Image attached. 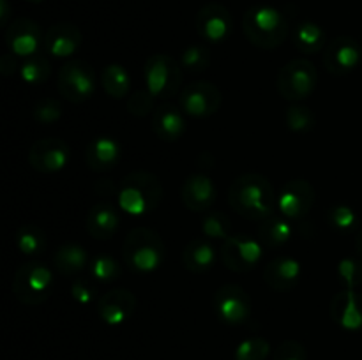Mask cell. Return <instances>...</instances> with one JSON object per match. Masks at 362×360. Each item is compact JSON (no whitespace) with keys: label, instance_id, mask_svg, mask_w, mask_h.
<instances>
[{"label":"cell","instance_id":"obj_13","mask_svg":"<svg viewBox=\"0 0 362 360\" xmlns=\"http://www.w3.org/2000/svg\"><path fill=\"white\" fill-rule=\"evenodd\" d=\"M6 44L11 53L28 59V56L37 55L39 49L45 46V37H42L41 27L34 20L16 18L7 25Z\"/></svg>","mask_w":362,"mask_h":360},{"label":"cell","instance_id":"obj_29","mask_svg":"<svg viewBox=\"0 0 362 360\" xmlns=\"http://www.w3.org/2000/svg\"><path fill=\"white\" fill-rule=\"evenodd\" d=\"M101 85L113 99H124L131 90V76L120 64H108L101 71Z\"/></svg>","mask_w":362,"mask_h":360},{"label":"cell","instance_id":"obj_27","mask_svg":"<svg viewBox=\"0 0 362 360\" xmlns=\"http://www.w3.org/2000/svg\"><path fill=\"white\" fill-rule=\"evenodd\" d=\"M53 263L62 275H74L87 267L88 253L80 244H64L53 254Z\"/></svg>","mask_w":362,"mask_h":360},{"label":"cell","instance_id":"obj_12","mask_svg":"<svg viewBox=\"0 0 362 360\" xmlns=\"http://www.w3.org/2000/svg\"><path fill=\"white\" fill-rule=\"evenodd\" d=\"M197 32L204 41L219 44L226 41L233 30V18L230 11L223 4L211 2L205 4L197 14Z\"/></svg>","mask_w":362,"mask_h":360},{"label":"cell","instance_id":"obj_45","mask_svg":"<svg viewBox=\"0 0 362 360\" xmlns=\"http://www.w3.org/2000/svg\"><path fill=\"white\" fill-rule=\"evenodd\" d=\"M356 247H357V254H359V256H361V260H362V228H361V232L357 233V239H356Z\"/></svg>","mask_w":362,"mask_h":360},{"label":"cell","instance_id":"obj_6","mask_svg":"<svg viewBox=\"0 0 362 360\" xmlns=\"http://www.w3.org/2000/svg\"><path fill=\"white\" fill-rule=\"evenodd\" d=\"M144 78L145 88L154 97H173L182 85V66L166 53H156L145 62Z\"/></svg>","mask_w":362,"mask_h":360},{"label":"cell","instance_id":"obj_32","mask_svg":"<svg viewBox=\"0 0 362 360\" xmlns=\"http://www.w3.org/2000/svg\"><path fill=\"white\" fill-rule=\"evenodd\" d=\"M338 281L345 289H357L362 284V260L357 258H343L336 267Z\"/></svg>","mask_w":362,"mask_h":360},{"label":"cell","instance_id":"obj_5","mask_svg":"<svg viewBox=\"0 0 362 360\" xmlns=\"http://www.w3.org/2000/svg\"><path fill=\"white\" fill-rule=\"evenodd\" d=\"M55 279L48 265L42 261H27L20 265L13 279V295L25 306H39L52 296Z\"/></svg>","mask_w":362,"mask_h":360},{"label":"cell","instance_id":"obj_18","mask_svg":"<svg viewBox=\"0 0 362 360\" xmlns=\"http://www.w3.org/2000/svg\"><path fill=\"white\" fill-rule=\"evenodd\" d=\"M329 313L332 321L343 330H362V295L356 289H341L336 293Z\"/></svg>","mask_w":362,"mask_h":360},{"label":"cell","instance_id":"obj_17","mask_svg":"<svg viewBox=\"0 0 362 360\" xmlns=\"http://www.w3.org/2000/svg\"><path fill=\"white\" fill-rule=\"evenodd\" d=\"M136 296L127 288H113L98 300V314L106 325H122L133 316Z\"/></svg>","mask_w":362,"mask_h":360},{"label":"cell","instance_id":"obj_37","mask_svg":"<svg viewBox=\"0 0 362 360\" xmlns=\"http://www.w3.org/2000/svg\"><path fill=\"white\" fill-rule=\"evenodd\" d=\"M325 219H327L329 226L338 229V232H349L357 224V214L352 207L345 203L332 205L325 214Z\"/></svg>","mask_w":362,"mask_h":360},{"label":"cell","instance_id":"obj_10","mask_svg":"<svg viewBox=\"0 0 362 360\" xmlns=\"http://www.w3.org/2000/svg\"><path fill=\"white\" fill-rule=\"evenodd\" d=\"M223 102L221 90L211 81H193L186 85L179 95V106L186 115L194 119H207L214 115Z\"/></svg>","mask_w":362,"mask_h":360},{"label":"cell","instance_id":"obj_1","mask_svg":"<svg viewBox=\"0 0 362 360\" xmlns=\"http://www.w3.org/2000/svg\"><path fill=\"white\" fill-rule=\"evenodd\" d=\"M228 203L243 217L262 222L274 215L278 196L272 184L264 175L244 173L230 186Z\"/></svg>","mask_w":362,"mask_h":360},{"label":"cell","instance_id":"obj_3","mask_svg":"<svg viewBox=\"0 0 362 360\" xmlns=\"http://www.w3.org/2000/svg\"><path fill=\"white\" fill-rule=\"evenodd\" d=\"M165 242L158 232L136 226L122 242L124 263L138 274H151L165 261Z\"/></svg>","mask_w":362,"mask_h":360},{"label":"cell","instance_id":"obj_28","mask_svg":"<svg viewBox=\"0 0 362 360\" xmlns=\"http://www.w3.org/2000/svg\"><path fill=\"white\" fill-rule=\"evenodd\" d=\"M325 39H327V34L315 21H300L293 32V44L304 55L322 52L325 46Z\"/></svg>","mask_w":362,"mask_h":360},{"label":"cell","instance_id":"obj_4","mask_svg":"<svg viewBox=\"0 0 362 360\" xmlns=\"http://www.w3.org/2000/svg\"><path fill=\"white\" fill-rule=\"evenodd\" d=\"M163 186L151 172H133L124 176L119 189V207L129 215H147L159 207Z\"/></svg>","mask_w":362,"mask_h":360},{"label":"cell","instance_id":"obj_30","mask_svg":"<svg viewBox=\"0 0 362 360\" xmlns=\"http://www.w3.org/2000/svg\"><path fill=\"white\" fill-rule=\"evenodd\" d=\"M16 247L21 254L27 256H35L42 253L46 247V235L41 226L37 224H23L16 232Z\"/></svg>","mask_w":362,"mask_h":360},{"label":"cell","instance_id":"obj_35","mask_svg":"<svg viewBox=\"0 0 362 360\" xmlns=\"http://www.w3.org/2000/svg\"><path fill=\"white\" fill-rule=\"evenodd\" d=\"M271 353V342L265 337H247L235 348V360H265Z\"/></svg>","mask_w":362,"mask_h":360},{"label":"cell","instance_id":"obj_41","mask_svg":"<svg viewBox=\"0 0 362 360\" xmlns=\"http://www.w3.org/2000/svg\"><path fill=\"white\" fill-rule=\"evenodd\" d=\"M272 360H308V352L303 342L288 339L278 346Z\"/></svg>","mask_w":362,"mask_h":360},{"label":"cell","instance_id":"obj_44","mask_svg":"<svg viewBox=\"0 0 362 360\" xmlns=\"http://www.w3.org/2000/svg\"><path fill=\"white\" fill-rule=\"evenodd\" d=\"M0 23L4 27L9 25V2L7 0H0Z\"/></svg>","mask_w":362,"mask_h":360},{"label":"cell","instance_id":"obj_24","mask_svg":"<svg viewBox=\"0 0 362 360\" xmlns=\"http://www.w3.org/2000/svg\"><path fill=\"white\" fill-rule=\"evenodd\" d=\"M85 226L90 236L98 240H108L117 233L120 226V215L112 203H95L88 210Z\"/></svg>","mask_w":362,"mask_h":360},{"label":"cell","instance_id":"obj_34","mask_svg":"<svg viewBox=\"0 0 362 360\" xmlns=\"http://www.w3.org/2000/svg\"><path fill=\"white\" fill-rule=\"evenodd\" d=\"M180 66L189 73H202L211 66V52L204 44L187 46L180 56Z\"/></svg>","mask_w":362,"mask_h":360},{"label":"cell","instance_id":"obj_8","mask_svg":"<svg viewBox=\"0 0 362 360\" xmlns=\"http://www.w3.org/2000/svg\"><path fill=\"white\" fill-rule=\"evenodd\" d=\"M60 95L71 102H85L94 95L98 88V76L94 67L85 60H69L64 64L57 78Z\"/></svg>","mask_w":362,"mask_h":360},{"label":"cell","instance_id":"obj_21","mask_svg":"<svg viewBox=\"0 0 362 360\" xmlns=\"http://www.w3.org/2000/svg\"><path fill=\"white\" fill-rule=\"evenodd\" d=\"M300 261L292 256H278L265 265L264 279L274 292H290L300 279Z\"/></svg>","mask_w":362,"mask_h":360},{"label":"cell","instance_id":"obj_26","mask_svg":"<svg viewBox=\"0 0 362 360\" xmlns=\"http://www.w3.org/2000/svg\"><path fill=\"white\" fill-rule=\"evenodd\" d=\"M293 226L286 217L271 215L269 219L258 224V240L264 244V247H281L292 239Z\"/></svg>","mask_w":362,"mask_h":360},{"label":"cell","instance_id":"obj_20","mask_svg":"<svg viewBox=\"0 0 362 360\" xmlns=\"http://www.w3.org/2000/svg\"><path fill=\"white\" fill-rule=\"evenodd\" d=\"M180 196H182L184 205L191 212H207L214 205L218 191H216L214 182L207 175L194 173V175L187 176L186 182L182 184Z\"/></svg>","mask_w":362,"mask_h":360},{"label":"cell","instance_id":"obj_40","mask_svg":"<svg viewBox=\"0 0 362 360\" xmlns=\"http://www.w3.org/2000/svg\"><path fill=\"white\" fill-rule=\"evenodd\" d=\"M154 102L156 97L147 88L145 90H138L127 97V112L134 116H145L154 109Z\"/></svg>","mask_w":362,"mask_h":360},{"label":"cell","instance_id":"obj_39","mask_svg":"<svg viewBox=\"0 0 362 360\" xmlns=\"http://www.w3.org/2000/svg\"><path fill=\"white\" fill-rule=\"evenodd\" d=\"M32 115L37 120L39 124H45V126H49V124L57 122V120L62 116V104L60 101L53 97H46L37 101V104L32 109Z\"/></svg>","mask_w":362,"mask_h":360},{"label":"cell","instance_id":"obj_7","mask_svg":"<svg viewBox=\"0 0 362 360\" xmlns=\"http://www.w3.org/2000/svg\"><path fill=\"white\" fill-rule=\"evenodd\" d=\"M318 83L317 67L308 59H293L279 69L276 87L286 101H303L310 97Z\"/></svg>","mask_w":362,"mask_h":360},{"label":"cell","instance_id":"obj_11","mask_svg":"<svg viewBox=\"0 0 362 360\" xmlns=\"http://www.w3.org/2000/svg\"><path fill=\"white\" fill-rule=\"evenodd\" d=\"M216 314L226 325H243L251 316V299L246 289L239 284H223L214 293L212 300Z\"/></svg>","mask_w":362,"mask_h":360},{"label":"cell","instance_id":"obj_9","mask_svg":"<svg viewBox=\"0 0 362 360\" xmlns=\"http://www.w3.org/2000/svg\"><path fill=\"white\" fill-rule=\"evenodd\" d=\"M219 256L228 270L244 274L253 270L260 263L264 256V244L247 235H230L228 239L223 240Z\"/></svg>","mask_w":362,"mask_h":360},{"label":"cell","instance_id":"obj_15","mask_svg":"<svg viewBox=\"0 0 362 360\" xmlns=\"http://www.w3.org/2000/svg\"><path fill=\"white\" fill-rule=\"evenodd\" d=\"M71 159V148L60 138H42L30 147L28 162L39 173L62 172Z\"/></svg>","mask_w":362,"mask_h":360},{"label":"cell","instance_id":"obj_22","mask_svg":"<svg viewBox=\"0 0 362 360\" xmlns=\"http://www.w3.org/2000/svg\"><path fill=\"white\" fill-rule=\"evenodd\" d=\"M122 157V148L115 138L99 136L85 150V162L92 172L105 173L115 168Z\"/></svg>","mask_w":362,"mask_h":360},{"label":"cell","instance_id":"obj_38","mask_svg":"<svg viewBox=\"0 0 362 360\" xmlns=\"http://www.w3.org/2000/svg\"><path fill=\"white\" fill-rule=\"evenodd\" d=\"M285 119L286 126L293 133H308L315 127V113L308 106H290Z\"/></svg>","mask_w":362,"mask_h":360},{"label":"cell","instance_id":"obj_19","mask_svg":"<svg viewBox=\"0 0 362 360\" xmlns=\"http://www.w3.org/2000/svg\"><path fill=\"white\" fill-rule=\"evenodd\" d=\"M83 42L80 28L73 23H55L46 30L45 49L57 59H67L80 49Z\"/></svg>","mask_w":362,"mask_h":360},{"label":"cell","instance_id":"obj_43","mask_svg":"<svg viewBox=\"0 0 362 360\" xmlns=\"http://www.w3.org/2000/svg\"><path fill=\"white\" fill-rule=\"evenodd\" d=\"M16 55L14 53H6V55H2V59H0V73L4 74V76H11V74H14V71H16Z\"/></svg>","mask_w":362,"mask_h":360},{"label":"cell","instance_id":"obj_14","mask_svg":"<svg viewBox=\"0 0 362 360\" xmlns=\"http://www.w3.org/2000/svg\"><path fill=\"white\" fill-rule=\"evenodd\" d=\"M313 203L315 187L304 179L288 180L278 194V208L288 221L306 217Z\"/></svg>","mask_w":362,"mask_h":360},{"label":"cell","instance_id":"obj_33","mask_svg":"<svg viewBox=\"0 0 362 360\" xmlns=\"http://www.w3.org/2000/svg\"><path fill=\"white\" fill-rule=\"evenodd\" d=\"M90 275L99 282H112L122 275V265L112 256H95L90 263Z\"/></svg>","mask_w":362,"mask_h":360},{"label":"cell","instance_id":"obj_25","mask_svg":"<svg viewBox=\"0 0 362 360\" xmlns=\"http://www.w3.org/2000/svg\"><path fill=\"white\" fill-rule=\"evenodd\" d=\"M216 249L211 240L202 236V239H193L187 242L182 251V265L186 270L193 274H204L214 267Z\"/></svg>","mask_w":362,"mask_h":360},{"label":"cell","instance_id":"obj_23","mask_svg":"<svg viewBox=\"0 0 362 360\" xmlns=\"http://www.w3.org/2000/svg\"><path fill=\"white\" fill-rule=\"evenodd\" d=\"M186 113L175 104H161L154 109L152 129L163 141H177L186 133Z\"/></svg>","mask_w":362,"mask_h":360},{"label":"cell","instance_id":"obj_46","mask_svg":"<svg viewBox=\"0 0 362 360\" xmlns=\"http://www.w3.org/2000/svg\"><path fill=\"white\" fill-rule=\"evenodd\" d=\"M27 2H30V4H41L42 0H27Z\"/></svg>","mask_w":362,"mask_h":360},{"label":"cell","instance_id":"obj_36","mask_svg":"<svg viewBox=\"0 0 362 360\" xmlns=\"http://www.w3.org/2000/svg\"><path fill=\"white\" fill-rule=\"evenodd\" d=\"M230 229H232V224H230L228 215L223 214V212H211L207 214V217L202 222V233L205 235V239L212 240H226L230 236Z\"/></svg>","mask_w":362,"mask_h":360},{"label":"cell","instance_id":"obj_42","mask_svg":"<svg viewBox=\"0 0 362 360\" xmlns=\"http://www.w3.org/2000/svg\"><path fill=\"white\" fill-rule=\"evenodd\" d=\"M71 295H73V299L78 304H85L87 306V304L94 302L95 289L87 281H83V279H74L73 284H71Z\"/></svg>","mask_w":362,"mask_h":360},{"label":"cell","instance_id":"obj_2","mask_svg":"<svg viewBox=\"0 0 362 360\" xmlns=\"http://www.w3.org/2000/svg\"><path fill=\"white\" fill-rule=\"evenodd\" d=\"M243 30L253 46L260 49H274L288 37V21L276 7L257 4L244 13Z\"/></svg>","mask_w":362,"mask_h":360},{"label":"cell","instance_id":"obj_31","mask_svg":"<svg viewBox=\"0 0 362 360\" xmlns=\"http://www.w3.org/2000/svg\"><path fill=\"white\" fill-rule=\"evenodd\" d=\"M52 74V66H49L48 59L41 53L34 56H28L25 59V62L20 67V76L25 83L28 85H41Z\"/></svg>","mask_w":362,"mask_h":360},{"label":"cell","instance_id":"obj_16","mask_svg":"<svg viewBox=\"0 0 362 360\" xmlns=\"http://www.w3.org/2000/svg\"><path fill=\"white\" fill-rule=\"evenodd\" d=\"M362 60V48L350 35H339L332 39L324 53V66L332 76H345L357 69Z\"/></svg>","mask_w":362,"mask_h":360}]
</instances>
